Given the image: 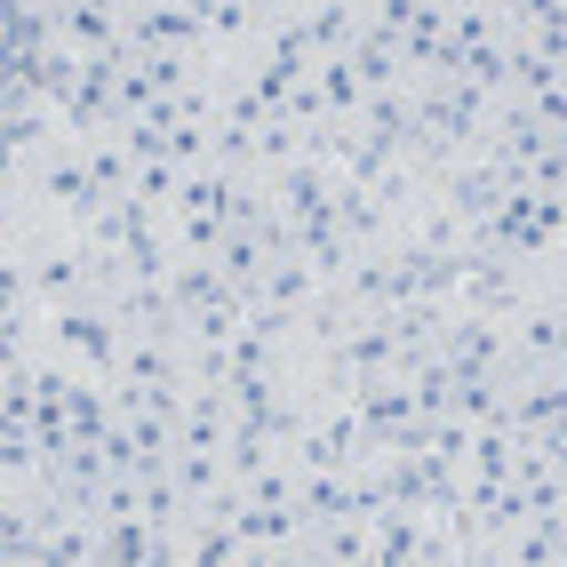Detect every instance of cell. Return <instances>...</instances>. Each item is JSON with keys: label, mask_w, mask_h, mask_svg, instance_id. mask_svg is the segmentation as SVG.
Here are the masks:
<instances>
[{"label": "cell", "mask_w": 567, "mask_h": 567, "mask_svg": "<svg viewBox=\"0 0 567 567\" xmlns=\"http://www.w3.org/2000/svg\"><path fill=\"white\" fill-rule=\"evenodd\" d=\"M9 305H17V272L0 264V312H9Z\"/></svg>", "instance_id": "obj_1"}]
</instances>
